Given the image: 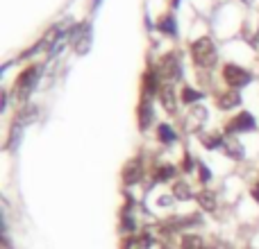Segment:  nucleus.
Masks as SVG:
<instances>
[{
  "instance_id": "nucleus-4",
  "label": "nucleus",
  "mask_w": 259,
  "mask_h": 249,
  "mask_svg": "<svg viewBox=\"0 0 259 249\" xmlns=\"http://www.w3.org/2000/svg\"><path fill=\"white\" fill-rule=\"evenodd\" d=\"M223 77H225V82H228L230 86H234V89H241V86H246L248 82H250V75H248L243 68L232 66V64L223 68Z\"/></svg>"
},
{
  "instance_id": "nucleus-12",
  "label": "nucleus",
  "mask_w": 259,
  "mask_h": 249,
  "mask_svg": "<svg viewBox=\"0 0 259 249\" xmlns=\"http://www.w3.org/2000/svg\"><path fill=\"white\" fill-rule=\"evenodd\" d=\"M150 245H152L150 236H132L125 240L123 249H150Z\"/></svg>"
},
{
  "instance_id": "nucleus-10",
  "label": "nucleus",
  "mask_w": 259,
  "mask_h": 249,
  "mask_svg": "<svg viewBox=\"0 0 259 249\" xmlns=\"http://www.w3.org/2000/svg\"><path fill=\"white\" fill-rule=\"evenodd\" d=\"M239 102H241V98H239L237 91H228V93H221L219 100H216V104H219L221 109H234Z\"/></svg>"
},
{
  "instance_id": "nucleus-16",
  "label": "nucleus",
  "mask_w": 259,
  "mask_h": 249,
  "mask_svg": "<svg viewBox=\"0 0 259 249\" xmlns=\"http://www.w3.org/2000/svg\"><path fill=\"white\" fill-rule=\"evenodd\" d=\"M57 36H59V30H57V27H53V30H48V34H46L44 36V39H41V43L39 45H36V48H50V45H53L55 43V39H57Z\"/></svg>"
},
{
  "instance_id": "nucleus-7",
  "label": "nucleus",
  "mask_w": 259,
  "mask_h": 249,
  "mask_svg": "<svg viewBox=\"0 0 259 249\" xmlns=\"http://www.w3.org/2000/svg\"><path fill=\"white\" fill-rule=\"evenodd\" d=\"M73 48H75V52L84 54L87 50H89V30H87V25L77 27L75 36H73Z\"/></svg>"
},
{
  "instance_id": "nucleus-2",
  "label": "nucleus",
  "mask_w": 259,
  "mask_h": 249,
  "mask_svg": "<svg viewBox=\"0 0 259 249\" xmlns=\"http://www.w3.org/2000/svg\"><path fill=\"white\" fill-rule=\"evenodd\" d=\"M36 80H39V68H27V71L21 73L16 86H14V98L16 100H27V95L32 93Z\"/></svg>"
},
{
  "instance_id": "nucleus-15",
  "label": "nucleus",
  "mask_w": 259,
  "mask_h": 249,
  "mask_svg": "<svg viewBox=\"0 0 259 249\" xmlns=\"http://www.w3.org/2000/svg\"><path fill=\"white\" fill-rule=\"evenodd\" d=\"M180 249H205V247H202L200 236H184L182 242H180Z\"/></svg>"
},
{
  "instance_id": "nucleus-20",
  "label": "nucleus",
  "mask_w": 259,
  "mask_h": 249,
  "mask_svg": "<svg viewBox=\"0 0 259 249\" xmlns=\"http://www.w3.org/2000/svg\"><path fill=\"white\" fill-rule=\"evenodd\" d=\"M196 100H200V93L193 89H189V86H184L182 89V102H196Z\"/></svg>"
},
{
  "instance_id": "nucleus-21",
  "label": "nucleus",
  "mask_w": 259,
  "mask_h": 249,
  "mask_svg": "<svg viewBox=\"0 0 259 249\" xmlns=\"http://www.w3.org/2000/svg\"><path fill=\"white\" fill-rule=\"evenodd\" d=\"M159 30H161V32H168V34H173V32H175V25H173V18H170V16L161 18V21H159Z\"/></svg>"
},
{
  "instance_id": "nucleus-22",
  "label": "nucleus",
  "mask_w": 259,
  "mask_h": 249,
  "mask_svg": "<svg viewBox=\"0 0 259 249\" xmlns=\"http://www.w3.org/2000/svg\"><path fill=\"white\" fill-rule=\"evenodd\" d=\"M200 179L202 181H209V172H207V168L202 163H200Z\"/></svg>"
},
{
  "instance_id": "nucleus-19",
  "label": "nucleus",
  "mask_w": 259,
  "mask_h": 249,
  "mask_svg": "<svg viewBox=\"0 0 259 249\" xmlns=\"http://www.w3.org/2000/svg\"><path fill=\"white\" fill-rule=\"evenodd\" d=\"M225 147H228V154L230 156H237V159H241V156H243L241 145H239V143H234V138H228V141H225Z\"/></svg>"
},
{
  "instance_id": "nucleus-18",
  "label": "nucleus",
  "mask_w": 259,
  "mask_h": 249,
  "mask_svg": "<svg viewBox=\"0 0 259 249\" xmlns=\"http://www.w3.org/2000/svg\"><path fill=\"white\" fill-rule=\"evenodd\" d=\"M173 174H175V168H173V165H159V170H157L155 179H157V181H166V179H170Z\"/></svg>"
},
{
  "instance_id": "nucleus-13",
  "label": "nucleus",
  "mask_w": 259,
  "mask_h": 249,
  "mask_svg": "<svg viewBox=\"0 0 259 249\" xmlns=\"http://www.w3.org/2000/svg\"><path fill=\"white\" fill-rule=\"evenodd\" d=\"M150 120H152V109H150V102H143L141 104V109H139V127L141 129H146L148 125H150Z\"/></svg>"
},
{
  "instance_id": "nucleus-14",
  "label": "nucleus",
  "mask_w": 259,
  "mask_h": 249,
  "mask_svg": "<svg viewBox=\"0 0 259 249\" xmlns=\"http://www.w3.org/2000/svg\"><path fill=\"white\" fill-rule=\"evenodd\" d=\"M173 197H178V200H189L191 197V188H189L187 181H178L173 186Z\"/></svg>"
},
{
  "instance_id": "nucleus-6",
  "label": "nucleus",
  "mask_w": 259,
  "mask_h": 249,
  "mask_svg": "<svg viewBox=\"0 0 259 249\" xmlns=\"http://www.w3.org/2000/svg\"><path fill=\"white\" fill-rule=\"evenodd\" d=\"M141 177H143V163H141V159L127 161L125 168H123V181H125L127 186H132V183H137Z\"/></svg>"
},
{
  "instance_id": "nucleus-23",
  "label": "nucleus",
  "mask_w": 259,
  "mask_h": 249,
  "mask_svg": "<svg viewBox=\"0 0 259 249\" xmlns=\"http://www.w3.org/2000/svg\"><path fill=\"white\" fill-rule=\"evenodd\" d=\"M252 197H255V200L259 202V183H255V186H252Z\"/></svg>"
},
{
  "instance_id": "nucleus-1",
  "label": "nucleus",
  "mask_w": 259,
  "mask_h": 249,
  "mask_svg": "<svg viewBox=\"0 0 259 249\" xmlns=\"http://www.w3.org/2000/svg\"><path fill=\"white\" fill-rule=\"evenodd\" d=\"M191 54H193V61H196L200 68H211L216 64V45H214V41L207 39V36L193 41Z\"/></svg>"
},
{
  "instance_id": "nucleus-8",
  "label": "nucleus",
  "mask_w": 259,
  "mask_h": 249,
  "mask_svg": "<svg viewBox=\"0 0 259 249\" xmlns=\"http://www.w3.org/2000/svg\"><path fill=\"white\" fill-rule=\"evenodd\" d=\"M207 120V111L202 107H196V109H191L189 111V116H187V127L191 129V132H198L200 129V125Z\"/></svg>"
},
{
  "instance_id": "nucleus-5",
  "label": "nucleus",
  "mask_w": 259,
  "mask_h": 249,
  "mask_svg": "<svg viewBox=\"0 0 259 249\" xmlns=\"http://www.w3.org/2000/svg\"><path fill=\"white\" fill-rule=\"evenodd\" d=\"M157 93H159V102L166 111L168 113L178 111V95H175V91H173V84H159Z\"/></svg>"
},
{
  "instance_id": "nucleus-17",
  "label": "nucleus",
  "mask_w": 259,
  "mask_h": 249,
  "mask_svg": "<svg viewBox=\"0 0 259 249\" xmlns=\"http://www.w3.org/2000/svg\"><path fill=\"white\" fill-rule=\"evenodd\" d=\"M157 136H159L161 143H173L175 141V132L168 127V125H161L159 132H157Z\"/></svg>"
},
{
  "instance_id": "nucleus-3",
  "label": "nucleus",
  "mask_w": 259,
  "mask_h": 249,
  "mask_svg": "<svg viewBox=\"0 0 259 249\" xmlns=\"http://www.w3.org/2000/svg\"><path fill=\"white\" fill-rule=\"evenodd\" d=\"M157 77H159L161 84H173L180 77V64L175 59V54H166L159 64V71H157Z\"/></svg>"
},
{
  "instance_id": "nucleus-11",
  "label": "nucleus",
  "mask_w": 259,
  "mask_h": 249,
  "mask_svg": "<svg viewBox=\"0 0 259 249\" xmlns=\"http://www.w3.org/2000/svg\"><path fill=\"white\" fill-rule=\"evenodd\" d=\"M198 204H200L202 211L211 213V211H216V195L211 191H202L200 195H198Z\"/></svg>"
},
{
  "instance_id": "nucleus-9",
  "label": "nucleus",
  "mask_w": 259,
  "mask_h": 249,
  "mask_svg": "<svg viewBox=\"0 0 259 249\" xmlns=\"http://www.w3.org/2000/svg\"><path fill=\"white\" fill-rule=\"evenodd\" d=\"M252 127H255V120H252L250 113H239L237 120L230 122L228 132H248V129H252Z\"/></svg>"
}]
</instances>
